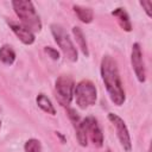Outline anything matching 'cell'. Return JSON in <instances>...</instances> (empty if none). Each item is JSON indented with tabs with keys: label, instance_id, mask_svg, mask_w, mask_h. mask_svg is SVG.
<instances>
[{
	"label": "cell",
	"instance_id": "1",
	"mask_svg": "<svg viewBox=\"0 0 152 152\" xmlns=\"http://www.w3.org/2000/svg\"><path fill=\"white\" fill-rule=\"evenodd\" d=\"M100 72L110 101L116 106H122L126 101V94L116 61L109 55L103 56L101 59Z\"/></svg>",
	"mask_w": 152,
	"mask_h": 152
},
{
	"label": "cell",
	"instance_id": "2",
	"mask_svg": "<svg viewBox=\"0 0 152 152\" xmlns=\"http://www.w3.org/2000/svg\"><path fill=\"white\" fill-rule=\"evenodd\" d=\"M12 7L14 13L20 19L21 25L28 28L31 32H40L42 31V21L36 12L33 2L30 0H13Z\"/></svg>",
	"mask_w": 152,
	"mask_h": 152
},
{
	"label": "cell",
	"instance_id": "3",
	"mask_svg": "<svg viewBox=\"0 0 152 152\" xmlns=\"http://www.w3.org/2000/svg\"><path fill=\"white\" fill-rule=\"evenodd\" d=\"M74 99L81 109H87L95 104L97 99V90L95 84L89 80L80 81L74 88Z\"/></svg>",
	"mask_w": 152,
	"mask_h": 152
},
{
	"label": "cell",
	"instance_id": "4",
	"mask_svg": "<svg viewBox=\"0 0 152 152\" xmlns=\"http://www.w3.org/2000/svg\"><path fill=\"white\" fill-rule=\"evenodd\" d=\"M50 30H51V33H52V36L55 38L56 44L59 46V49L62 50L64 56L69 61L76 62L78 59V53H77L76 46L74 45L71 38L69 37V34L66 33L64 27L62 25H59V24H51L50 25Z\"/></svg>",
	"mask_w": 152,
	"mask_h": 152
},
{
	"label": "cell",
	"instance_id": "5",
	"mask_svg": "<svg viewBox=\"0 0 152 152\" xmlns=\"http://www.w3.org/2000/svg\"><path fill=\"white\" fill-rule=\"evenodd\" d=\"M74 88L75 83L71 76L69 75H61L56 80L55 89L57 94V100L62 106H69L74 99Z\"/></svg>",
	"mask_w": 152,
	"mask_h": 152
},
{
	"label": "cell",
	"instance_id": "6",
	"mask_svg": "<svg viewBox=\"0 0 152 152\" xmlns=\"http://www.w3.org/2000/svg\"><path fill=\"white\" fill-rule=\"evenodd\" d=\"M108 120L112 122V125L115 127L116 131V137L120 141L121 147L124 148L125 152H131L132 150V140L129 135V131L126 126V122L116 114L114 113H108Z\"/></svg>",
	"mask_w": 152,
	"mask_h": 152
},
{
	"label": "cell",
	"instance_id": "7",
	"mask_svg": "<svg viewBox=\"0 0 152 152\" xmlns=\"http://www.w3.org/2000/svg\"><path fill=\"white\" fill-rule=\"evenodd\" d=\"M131 64H132V69L137 76V80L140 83H144L146 81V69H145V63H144V58H142L141 46L139 43H134L132 45Z\"/></svg>",
	"mask_w": 152,
	"mask_h": 152
},
{
	"label": "cell",
	"instance_id": "8",
	"mask_svg": "<svg viewBox=\"0 0 152 152\" xmlns=\"http://www.w3.org/2000/svg\"><path fill=\"white\" fill-rule=\"evenodd\" d=\"M82 121L84 124L87 135H88V138H90L91 142L96 147H102V145H103V133H102V129H101L97 120L93 116H87Z\"/></svg>",
	"mask_w": 152,
	"mask_h": 152
},
{
	"label": "cell",
	"instance_id": "9",
	"mask_svg": "<svg viewBox=\"0 0 152 152\" xmlns=\"http://www.w3.org/2000/svg\"><path fill=\"white\" fill-rule=\"evenodd\" d=\"M7 24L10 26V28L13 31V33L18 37V39L25 44V45H31L34 43L36 37L34 33L31 32L28 28H26L24 25H21V23H15L12 20H7Z\"/></svg>",
	"mask_w": 152,
	"mask_h": 152
},
{
	"label": "cell",
	"instance_id": "10",
	"mask_svg": "<svg viewBox=\"0 0 152 152\" xmlns=\"http://www.w3.org/2000/svg\"><path fill=\"white\" fill-rule=\"evenodd\" d=\"M112 15L116 18L120 27L126 31V32H131L132 31V23H131V19H129V15L128 13L125 11V8L122 7H118L115 8L114 11H112Z\"/></svg>",
	"mask_w": 152,
	"mask_h": 152
},
{
	"label": "cell",
	"instance_id": "11",
	"mask_svg": "<svg viewBox=\"0 0 152 152\" xmlns=\"http://www.w3.org/2000/svg\"><path fill=\"white\" fill-rule=\"evenodd\" d=\"M72 10L76 14V17L84 24H89L94 20V12L91 8L89 7H83V6H80V5H74L72 6Z\"/></svg>",
	"mask_w": 152,
	"mask_h": 152
},
{
	"label": "cell",
	"instance_id": "12",
	"mask_svg": "<svg viewBox=\"0 0 152 152\" xmlns=\"http://www.w3.org/2000/svg\"><path fill=\"white\" fill-rule=\"evenodd\" d=\"M15 51L13 48L8 44H4L0 48V62L4 63L5 65H12L15 61Z\"/></svg>",
	"mask_w": 152,
	"mask_h": 152
},
{
	"label": "cell",
	"instance_id": "13",
	"mask_svg": "<svg viewBox=\"0 0 152 152\" xmlns=\"http://www.w3.org/2000/svg\"><path fill=\"white\" fill-rule=\"evenodd\" d=\"M36 102H37L38 107H39L43 112H45V113H48V114H50V115H55V114H56V108H55V106L52 104L51 100H50L45 94H38L37 97H36Z\"/></svg>",
	"mask_w": 152,
	"mask_h": 152
},
{
	"label": "cell",
	"instance_id": "14",
	"mask_svg": "<svg viewBox=\"0 0 152 152\" xmlns=\"http://www.w3.org/2000/svg\"><path fill=\"white\" fill-rule=\"evenodd\" d=\"M71 31H72V34H74V37H75V39H76V43L78 44V46H80L82 53H83L86 57H88V56H89V50H88V44H87V40H86V37H84L83 31H82L81 27H78V26H74Z\"/></svg>",
	"mask_w": 152,
	"mask_h": 152
},
{
	"label": "cell",
	"instance_id": "15",
	"mask_svg": "<svg viewBox=\"0 0 152 152\" xmlns=\"http://www.w3.org/2000/svg\"><path fill=\"white\" fill-rule=\"evenodd\" d=\"M75 129H76V138L77 141L81 146H87L88 145V135L86 132V127L82 120H78L76 124H74Z\"/></svg>",
	"mask_w": 152,
	"mask_h": 152
},
{
	"label": "cell",
	"instance_id": "16",
	"mask_svg": "<svg viewBox=\"0 0 152 152\" xmlns=\"http://www.w3.org/2000/svg\"><path fill=\"white\" fill-rule=\"evenodd\" d=\"M24 152H42V144L38 139L31 138L24 144Z\"/></svg>",
	"mask_w": 152,
	"mask_h": 152
},
{
	"label": "cell",
	"instance_id": "17",
	"mask_svg": "<svg viewBox=\"0 0 152 152\" xmlns=\"http://www.w3.org/2000/svg\"><path fill=\"white\" fill-rule=\"evenodd\" d=\"M44 51L48 53V56L49 57H51L53 61H58L59 59V52L56 50V49H53V48H51V46H45L44 48Z\"/></svg>",
	"mask_w": 152,
	"mask_h": 152
},
{
	"label": "cell",
	"instance_id": "18",
	"mask_svg": "<svg viewBox=\"0 0 152 152\" xmlns=\"http://www.w3.org/2000/svg\"><path fill=\"white\" fill-rule=\"evenodd\" d=\"M140 5H141V7L144 8V11L146 12V14H147V17H152V12H151V7H152V2L150 1V0H145V1H140L139 2Z\"/></svg>",
	"mask_w": 152,
	"mask_h": 152
},
{
	"label": "cell",
	"instance_id": "19",
	"mask_svg": "<svg viewBox=\"0 0 152 152\" xmlns=\"http://www.w3.org/2000/svg\"><path fill=\"white\" fill-rule=\"evenodd\" d=\"M106 152H110V150H107V151H106Z\"/></svg>",
	"mask_w": 152,
	"mask_h": 152
},
{
	"label": "cell",
	"instance_id": "20",
	"mask_svg": "<svg viewBox=\"0 0 152 152\" xmlns=\"http://www.w3.org/2000/svg\"><path fill=\"white\" fill-rule=\"evenodd\" d=\"M0 128H1V121H0Z\"/></svg>",
	"mask_w": 152,
	"mask_h": 152
}]
</instances>
